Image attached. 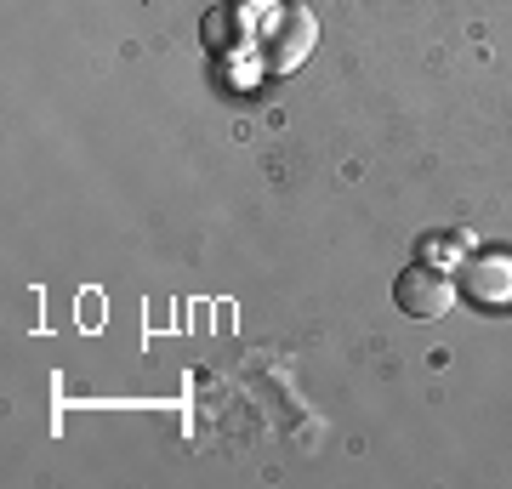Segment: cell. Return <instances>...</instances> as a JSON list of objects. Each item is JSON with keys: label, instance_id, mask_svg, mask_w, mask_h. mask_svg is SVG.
I'll use <instances>...</instances> for the list:
<instances>
[{"label": "cell", "instance_id": "6da1fadb", "mask_svg": "<svg viewBox=\"0 0 512 489\" xmlns=\"http://www.w3.org/2000/svg\"><path fill=\"white\" fill-rule=\"evenodd\" d=\"M262 69L268 74H291V69H302L308 63V52H313V40H319V29H313V18H308V6L302 0H285V6H274L268 18H262Z\"/></svg>", "mask_w": 512, "mask_h": 489}, {"label": "cell", "instance_id": "7a4b0ae2", "mask_svg": "<svg viewBox=\"0 0 512 489\" xmlns=\"http://www.w3.org/2000/svg\"><path fill=\"white\" fill-rule=\"evenodd\" d=\"M456 279H450V268H439V262H410V268L393 279V302H399L404 319H421V325H433V319H444V313L456 308Z\"/></svg>", "mask_w": 512, "mask_h": 489}, {"label": "cell", "instance_id": "277c9868", "mask_svg": "<svg viewBox=\"0 0 512 489\" xmlns=\"http://www.w3.org/2000/svg\"><path fill=\"white\" fill-rule=\"evenodd\" d=\"M467 251H473L467 234H444V239H427L421 245V262H444V256H467Z\"/></svg>", "mask_w": 512, "mask_h": 489}, {"label": "cell", "instance_id": "3957f363", "mask_svg": "<svg viewBox=\"0 0 512 489\" xmlns=\"http://www.w3.org/2000/svg\"><path fill=\"white\" fill-rule=\"evenodd\" d=\"M456 273V290L478 313H512V251H467Z\"/></svg>", "mask_w": 512, "mask_h": 489}]
</instances>
